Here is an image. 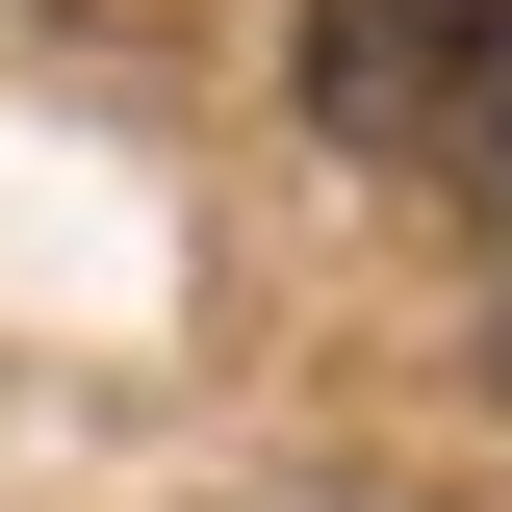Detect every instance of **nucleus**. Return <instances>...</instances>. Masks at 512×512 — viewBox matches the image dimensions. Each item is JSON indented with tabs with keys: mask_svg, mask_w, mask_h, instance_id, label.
Here are the masks:
<instances>
[{
	"mask_svg": "<svg viewBox=\"0 0 512 512\" xmlns=\"http://www.w3.org/2000/svg\"><path fill=\"white\" fill-rule=\"evenodd\" d=\"M308 128L384 180H512V0H308Z\"/></svg>",
	"mask_w": 512,
	"mask_h": 512,
	"instance_id": "1",
	"label": "nucleus"
}]
</instances>
